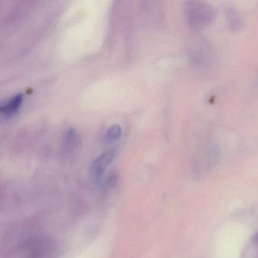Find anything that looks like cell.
I'll use <instances>...</instances> for the list:
<instances>
[{
  "label": "cell",
  "mask_w": 258,
  "mask_h": 258,
  "mask_svg": "<svg viewBox=\"0 0 258 258\" xmlns=\"http://www.w3.org/2000/svg\"><path fill=\"white\" fill-rule=\"evenodd\" d=\"M23 95H15L4 104L0 105V123L8 121L18 113L23 102Z\"/></svg>",
  "instance_id": "3957f363"
},
{
  "label": "cell",
  "mask_w": 258,
  "mask_h": 258,
  "mask_svg": "<svg viewBox=\"0 0 258 258\" xmlns=\"http://www.w3.org/2000/svg\"><path fill=\"white\" fill-rule=\"evenodd\" d=\"M122 134V127L117 124L113 125L106 132L105 140L109 142H116L120 139Z\"/></svg>",
  "instance_id": "277c9868"
},
{
  "label": "cell",
  "mask_w": 258,
  "mask_h": 258,
  "mask_svg": "<svg viewBox=\"0 0 258 258\" xmlns=\"http://www.w3.org/2000/svg\"><path fill=\"white\" fill-rule=\"evenodd\" d=\"M79 142H80V139H79L75 130H73V129L68 130L67 132L64 139V145L67 149H74L77 145H79Z\"/></svg>",
  "instance_id": "5b68a950"
},
{
  "label": "cell",
  "mask_w": 258,
  "mask_h": 258,
  "mask_svg": "<svg viewBox=\"0 0 258 258\" xmlns=\"http://www.w3.org/2000/svg\"><path fill=\"white\" fill-rule=\"evenodd\" d=\"M186 11L188 22L196 30H201L210 24L215 18V11L204 2H188Z\"/></svg>",
  "instance_id": "6da1fadb"
},
{
  "label": "cell",
  "mask_w": 258,
  "mask_h": 258,
  "mask_svg": "<svg viewBox=\"0 0 258 258\" xmlns=\"http://www.w3.org/2000/svg\"><path fill=\"white\" fill-rule=\"evenodd\" d=\"M116 152L114 150H108L94 161L92 167V175L95 181L99 182L101 180L106 170L114 160Z\"/></svg>",
  "instance_id": "7a4b0ae2"
}]
</instances>
